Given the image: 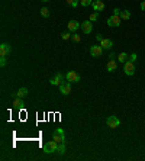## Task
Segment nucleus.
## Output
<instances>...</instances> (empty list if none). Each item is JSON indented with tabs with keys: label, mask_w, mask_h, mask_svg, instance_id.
<instances>
[{
	"label": "nucleus",
	"mask_w": 145,
	"mask_h": 161,
	"mask_svg": "<svg viewBox=\"0 0 145 161\" xmlns=\"http://www.w3.org/2000/svg\"><path fill=\"white\" fill-rule=\"evenodd\" d=\"M128 60H129V57H128L126 52H121L118 55V61H119V63H123V64H125Z\"/></svg>",
	"instance_id": "18"
},
{
	"label": "nucleus",
	"mask_w": 145,
	"mask_h": 161,
	"mask_svg": "<svg viewBox=\"0 0 145 161\" xmlns=\"http://www.w3.org/2000/svg\"><path fill=\"white\" fill-rule=\"evenodd\" d=\"M121 13H122V10H121V9H118V7H116L115 10H113V15H118V16H121Z\"/></svg>",
	"instance_id": "29"
},
{
	"label": "nucleus",
	"mask_w": 145,
	"mask_h": 161,
	"mask_svg": "<svg viewBox=\"0 0 145 161\" xmlns=\"http://www.w3.org/2000/svg\"><path fill=\"white\" fill-rule=\"evenodd\" d=\"M81 30L84 32V34H90L91 30H93V23H91V20H84V22H81Z\"/></svg>",
	"instance_id": "10"
},
{
	"label": "nucleus",
	"mask_w": 145,
	"mask_h": 161,
	"mask_svg": "<svg viewBox=\"0 0 145 161\" xmlns=\"http://www.w3.org/2000/svg\"><path fill=\"white\" fill-rule=\"evenodd\" d=\"M91 3H93V2H91V0H80V5H81V6H84V7L90 6Z\"/></svg>",
	"instance_id": "24"
},
{
	"label": "nucleus",
	"mask_w": 145,
	"mask_h": 161,
	"mask_svg": "<svg viewBox=\"0 0 145 161\" xmlns=\"http://www.w3.org/2000/svg\"><path fill=\"white\" fill-rule=\"evenodd\" d=\"M10 52H12V47H10L9 44H5V42H3V44L0 45V55H5V57H7Z\"/></svg>",
	"instance_id": "13"
},
{
	"label": "nucleus",
	"mask_w": 145,
	"mask_h": 161,
	"mask_svg": "<svg viewBox=\"0 0 145 161\" xmlns=\"http://www.w3.org/2000/svg\"><path fill=\"white\" fill-rule=\"evenodd\" d=\"M106 123H108L109 128H112V129H115L118 126L121 125V120L118 119L116 116H109L108 119H106Z\"/></svg>",
	"instance_id": "6"
},
{
	"label": "nucleus",
	"mask_w": 145,
	"mask_h": 161,
	"mask_svg": "<svg viewBox=\"0 0 145 161\" xmlns=\"http://www.w3.org/2000/svg\"><path fill=\"white\" fill-rule=\"evenodd\" d=\"M121 22H122V19H121V16H118V15H112V16L108 19V25L110 28H118V26L121 25Z\"/></svg>",
	"instance_id": "5"
},
{
	"label": "nucleus",
	"mask_w": 145,
	"mask_h": 161,
	"mask_svg": "<svg viewBox=\"0 0 145 161\" xmlns=\"http://www.w3.org/2000/svg\"><path fill=\"white\" fill-rule=\"evenodd\" d=\"M61 38H62V39H70L71 35H70V32H64V34H61Z\"/></svg>",
	"instance_id": "27"
},
{
	"label": "nucleus",
	"mask_w": 145,
	"mask_h": 161,
	"mask_svg": "<svg viewBox=\"0 0 145 161\" xmlns=\"http://www.w3.org/2000/svg\"><path fill=\"white\" fill-rule=\"evenodd\" d=\"M97 19H99V12H93L90 15V20L91 22H96Z\"/></svg>",
	"instance_id": "23"
},
{
	"label": "nucleus",
	"mask_w": 145,
	"mask_h": 161,
	"mask_svg": "<svg viewBox=\"0 0 145 161\" xmlns=\"http://www.w3.org/2000/svg\"><path fill=\"white\" fill-rule=\"evenodd\" d=\"M60 91L62 93L64 96H67V95H70L71 93V83L68 81V80H65L64 83L60 86Z\"/></svg>",
	"instance_id": "8"
},
{
	"label": "nucleus",
	"mask_w": 145,
	"mask_h": 161,
	"mask_svg": "<svg viewBox=\"0 0 145 161\" xmlns=\"http://www.w3.org/2000/svg\"><path fill=\"white\" fill-rule=\"evenodd\" d=\"M42 2H48V0H42Z\"/></svg>",
	"instance_id": "33"
},
{
	"label": "nucleus",
	"mask_w": 145,
	"mask_h": 161,
	"mask_svg": "<svg viewBox=\"0 0 145 161\" xmlns=\"http://www.w3.org/2000/svg\"><path fill=\"white\" fill-rule=\"evenodd\" d=\"M129 18H131V12H129V10H122V13H121L122 20H128Z\"/></svg>",
	"instance_id": "19"
},
{
	"label": "nucleus",
	"mask_w": 145,
	"mask_h": 161,
	"mask_svg": "<svg viewBox=\"0 0 145 161\" xmlns=\"http://www.w3.org/2000/svg\"><path fill=\"white\" fill-rule=\"evenodd\" d=\"M80 26H81V23H79L77 20H70L67 23V29H68V32H76V30H79Z\"/></svg>",
	"instance_id": "11"
},
{
	"label": "nucleus",
	"mask_w": 145,
	"mask_h": 161,
	"mask_svg": "<svg viewBox=\"0 0 145 161\" xmlns=\"http://www.w3.org/2000/svg\"><path fill=\"white\" fill-rule=\"evenodd\" d=\"M67 5L71 7H77L79 6V0H67Z\"/></svg>",
	"instance_id": "22"
},
{
	"label": "nucleus",
	"mask_w": 145,
	"mask_h": 161,
	"mask_svg": "<svg viewBox=\"0 0 145 161\" xmlns=\"http://www.w3.org/2000/svg\"><path fill=\"white\" fill-rule=\"evenodd\" d=\"M13 106L16 107V109H23L25 103H23V100H22L20 97H15V100H13Z\"/></svg>",
	"instance_id": "17"
},
{
	"label": "nucleus",
	"mask_w": 145,
	"mask_h": 161,
	"mask_svg": "<svg viewBox=\"0 0 145 161\" xmlns=\"http://www.w3.org/2000/svg\"><path fill=\"white\" fill-rule=\"evenodd\" d=\"M41 16L48 18V16H49V9H48V7H42V9H41Z\"/></svg>",
	"instance_id": "21"
},
{
	"label": "nucleus",
	"mask_w": 145,
	"mask_h": 161,
	"mask_svg": "<svg viewBox=\"0 0 145 161\" xmlns=\"http://www.w3.org/2000/svg\"><path fill=\"white\" fill-rule=\"evenodd\" d=\"M65 78L70 81V83H79L80 81V76L76 71H68L65 74Z\"/></svg>",
	"instance_id": "9"
},
{
	"label": "nucleus",
	"mask_w": 145,
	"mask_h": 161,
	"mask_svg": "<svg viewBox=\"0 0 145 161\" xmlns=\"http://www.w3.org/2000/svg\"><path fill=\"white\" fill-rule=\"evenodd\" d=\"M12 96L23 99V97H26V96H28V89H26V87H20V89H19L16 93H12Z\"/></svg>",
	"instance_id": "15"
},
{
	"label": "nucleus",
	"mask_w": 145,
	"mask_h": 161,
	"mask_svg": "<svg viewBox=\"0 0 145 161\" xmlns=\"http://www.w3.org/2000/svg\"><path fill=\"white\" fill-rule=\"evenodd\" d=\"M6 63H7L6 57H5V55H0V67H5L6 66Z\"/></svg>",
	"instance_id": "25"
},
{
	"label": "nucleus",
	"mask_w": 145,
	"mask_h": 161,
	"mask_svg": "<svg viewBox=\"0 0 145 161\" xmlns=\"http://www.w3.org/2000/svg\"><path fill=\"white\" fill-rule=\"evenodd\" d=\"M141 9H142V10H145V0L141 3Z\"/></svg>",
	"instance_id": "31"
},
{
	"label": "nucleus",
	"mask_w": 145,
	"mask_h": 161,
	"mask_svg": "<svg viewBox=\"0 0 145 161\" xmlns=\"http://www.w3.org/2000/svg\"><path fill=\"white\" fill-rule=\"evenodd\" d=\"M109 57H110V58L113 60V58H115V52H110V54H109Z\"/></svg>",
	"instance_id": "32"
},
{
	"label": "nucleus",
	"mask_w": 145,
	"mask_h": 161,
	"mask_svg": "<svg viewBox=\"0 0 145 161\" xmlns=\"http://www.w3.org/2000/svg\"><path fill=\"white\" fill-rule=\"evenodd\" d=\"M52 138H54V141L57 144L65 142V132H64V129H61V128H57V129L52 132Z\"/></svg>",
	"instance_id": "1"
},
{
	"label": "nucleus",
	"mask_w": 145,
	"mask_h": 161,
	"mask_svg": "<svg viewBox=\"0 0 145 161\" xmlns=\"http://www.w3.org/2000/svg\"><path fill=\"white\" fill-rule=\"evenodd\" d=\"M102 52H103V48L100 47V45H91L90 47V55L91 57H94V58L102 57Z\"/></svg>",
	"instance_id": "7"
},
{
	"label": "nucleus",
	"mask_w": 145,
	"mask_h": 161,
	"mask_svg": "<svg viewBox=\"0 0 145 161\" xmlns=\"http://www.w3.org/2000/svg\"><path fill=\"white\" fill-rule=\"evenodd\" d=\"M65 80H67V78H65V76H64V74H61V73H57L54 77L49 78V84H51V86H58V87H60V86L64 83Z\"/></svg>",
	"instance_id": "2"
},
{
	"label": "nucleus",
	"mask_w": 145,
	"mask_h": 161,
	"mask_svg": "<svg viewBox=\"0 0 145 161\" xmlns=\"http://www.w3.org/2000/svg\"><path fill=\"white\" fill-rule=\"evenodd\" d=\"M58 148V144L55 142V141H48V142H45L44 145V152H47V154H52L55 152Z\"/></svg>",
	"instance_id": "3"
},
{
	"label": "nucleus",
	"mask_w": 145,
	"mask_h": 161,
	"mask_svg": "<svg viewBox=\"0 0 145 161\" xmlns=\"http://www.w3.org/2000/svg\"><path fill=\"white\" fill-rule=\"evenodd\" d=\"M91 7H93L94 12H102V10H104V3H103L102 0H94L91 3Z\"/></svg>",
	"instance_id": "12"
},
{
	"label": "nucleus",
	"mask_w": 145,
	"mask_h": 161,
	"mask_svg": "<svg viewBox=\"0 0 145 161\" xmlns=\"http://www.w3.org/2000/svg\"><path fill=\"white\" fill-rule=\"evenodd\" d=\"M96 39H97V41H99V42H100V41H102V39H103V38H102V35H96Z\"/></svg>",
	"instance_id": "30"
},
{
	"label": "nucleus",
	"mask_w": 145,
	"mask_h": 161,
	"mask_svg": "<svg viewBox=\"0 0 145 161\" xmlns=\"http://www.w3.org/2000/svg\"><path fill=\"white\" fill-rule=\"evenodd\" d=\"M100 47H102L103 49H112V48H113V41L103 38L102 41H100Z\"/></svg>",
	"instance_id": "14"
},
{
	"label": "nucleus",
	"mask_w": 145,
	"mask_h": 161,
	"mask_svg": "<svg viewBox=\"0 0 145 161\" xmlns=\"http://www.w3.org/2000/svg\"><path fill=\"white\" fill-rule=\"evenodd\" d=\"M71 38H72V41H74V42H80V41H81V36L77 35V34H74Z\"/></svg>",
	"instance_id": "26"
},
{
	"label": "nucleus",
	"mask_w": 145,
	"mask_h": 161,
	"mask_svg": "<svg viewBox=\"0 0 145 161\" xmlns=\"http://www.w3.org/2000/svg\"><path fill=\"white\" fill-rule=\"evenodd\" d=\"M123 71L126 76H133L135 74V63H131L128 60L125 64H123Z\"/></svg>",
	"instance_id": "4"
},
{
	"label": "nucleus",
	"mask_w": 145,
	"mask_h": 161,
	"mask_svg": "<svg viewBox=\"0 0 145 161\" xmlns=\"http://www.w3.org/2000/svg\"><path fill=\"white\" fill-rule=\"evenodd\" d=\"M116 68H118V64H116L115 60H110L108 64H106V70H108L109 73H113Z\"/></svg>",
	"instance_id": "16"
},
{
	"label": "nucleus",
	"mask_w": 145,
	"mask_h": 161,
	"mask_svg": "<svg viewBox=\"0 0 145 161\" xmlns=\"http://www.w3.org/2000/svg\"><path fill=\"white\" fill-rule=\"evenodd\" d=\"M136 60H138V55H136V54H132V55L129 57V61H131V63H135Z\"/></svg>",
	"instance_id": "28"
},
{
	"label": "nucleus",
	"mask_w": 145,
	"mask_h": 161,
	"mask_svg": "<svg viewBox=\"0 0 145 161\" xmlns=\"http://www.w3.org/2000/svg\"><path fill=\"white\" fill-rule=\"evenodd\" d=\"M57 152H58V154H64V152H65V142L58 144V148H57Z\"/></svg>",
	"instance_id": "20"
}]
</instances>
